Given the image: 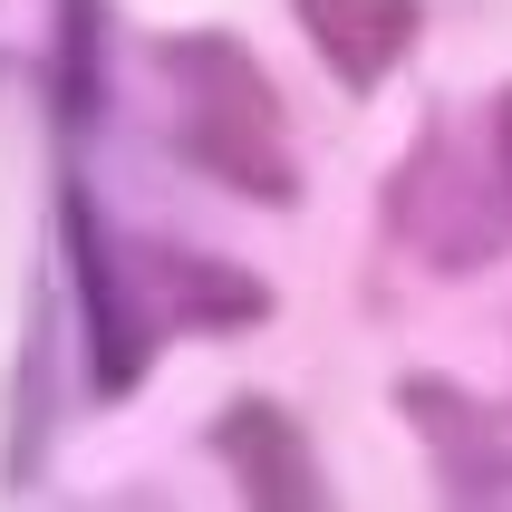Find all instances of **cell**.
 I'll use <instances>...</instances> for the list:
<instances>
[{
    "label": "cell",
    "instance_id": "cell-1",
    "mask_svg": "<svg viewBox=\"0 0 512 512\" xmlns=\"http://www.w3.org/2000/svg\"><path fill=\"white\" fill-rule=\"evenodd\" d=\"M155 58H165V78H174V145H184L213 184L261 194V203H290V194H300L281 97H271V78L252 68V49H232V39L194 29V39H165Z\"/></svg>",
    "mask_w": 512,
    "mask_h": 512
},
{
    "label": "cell",
    "instance_id": "cell-2",
    "mask_svg": "<svg viewBox=\"0 0 512 512\" xmlns=\"http://www.w3.org/2000/svg\"><path fill=\"white\" fill-rule=\"evenodd\" d=\"M126 290H136L145 329H203V339H223V329L271 319V281H252V271H232L213 252H174V242H145L126 261Z\"/></svg>",
    "mask_w": 512,
    "mask_h": 512
},
{
    "label": "cell",
    "instance_id": "cell-3",
    "mask_svg": "<svg viewBox=\"0 0 512 512\" xmlns=\"http://www.w3.org/2000/svg\"><path fill=\"white\" fill-rule=\"evenodd\" d=\"M68 261H78V300H87V368H97V397H126L145 377V310L126 290V261L107 252V223L87 213V194L68 184Z\"/></svg>",
    "mask_w": 512,
    "mask_h": 512
},
{
    "label": "cell",
    "instance_id": "cell-4",
    "mask_svg": "<svg viewBox=\"0 0 512 512\" xmlns=\"http://www.w3.org/2000/svg\"><path fill=\"white\" fill-rule=\"evenodd\" d=\"M213 455L232 464V484H242V503H281V512H310L329 503V484H319V455L310 435L290 426L271 397H242L213 416Z\"/></svg>",
    "mask_w": 512,
    "mask_h": 512
},
{
    "label": "cell",
    "instance_id": "cell-5",
    "mask_svg": "<svg viewBox=\"0 0 512 512\" xmlns=\"http://www.w3.org/2000/svg\"><path fill=\"white\" fill-rule=\"evenodd\" d=\"M397 406H406V426H426L435 474H445L455 503H503V493H512V445L484 426V406H464L445 377H406Z\"/></svg>",
    "mask_w": 512,
    "mask_h": 512
},
{
    "label": "cell",
    "instance_id": "cell-6",
    "mask_svg": "<svg viewBox=\"0 0 512 512\" xmlns=\"http://www.w3.org/2000/svg\"><path fill=\"white\" fill-rule=\"evenodd\" d=\"M397 223L406 242L435 261V271H464V261H493V213H484V184L445 174V136L397 174Z\"/></svg>",
    "mask_w": 512,
    "mask_h": 512
},
{
    "label": "cell",
    "instance_id": "cell-7",
    "mask_svg": "<svg viewBox=\"0 0 512 512\" xmlns=\"http://www.w3.org/2000/svg\"><path fill=\"white\" fill-rule=\"evenodd\" d=\"M300 20H310L319 58H329L348 87H377L406 49H416L426 10H416V0H300Z\"/></svg>",
    "mask_w": 512,
    "mask_h": 512
},
{
    "label": "cell",
    "instance_id": "cell-8",
    "mask_svg": "<svg viewBox=\"0 0 512 512\" xmlns=\"http://www.w3.org/2000/svg\"><path fill=\"white\" fill-rule=\"evenodd\" d=\"M97 0H58V116L68 126H87V107H97Z\"/></svg>",
    "mask_w": 512,
    "mask_h": 512
},
{
    "label": "cell",
    "instance_id": "cell-9",
    "mask_svg": "<svg viewBox=\"0 0 512 512\" xmlns=\"http://www.w3.org/2000/svg\"><path fill=\"white\" fill-rule=\"evenodd\" d=\"M493 184H503V213H512V87L493 97Z\"/></svg>",
    "mask_w": 512,
    "mask_h": 512
}]
</instances>
